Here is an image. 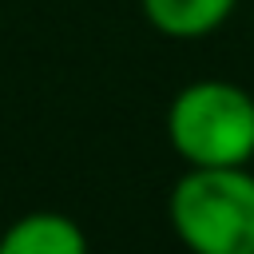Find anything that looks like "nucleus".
I'll return each instance as SVG.
<instances>
[{"label":"nucleus","instance_id":"obj_4","mask_svg":"<svg viewBox=\"0 0 254 254\" xmlns=\"http://www.w3.org/2000/svg\"><path fill=\"white\" fill-rule=\"evenodd\" d=\"M155 32L171 40H202L222 28L238 0H139Z\"/></svg>","mask_w":254,"mask_h":254},{"label":"nucleus","instance_id":"obj_1","mask_svg":"<svg viewBox=\"0 0 254 254\" xmlns=\"http://www.w3.org/2000/svg\"><path fill=\"white\" fill-rule=\"evenodd\" d=\"M171 226L190 254H254V175L187 167L171 190Z\"/></svg>","mask_w":254,"mask_h":254},{"label":"nucleus","instance_id":"obj_2","mask_svg":"<svg viewBox=\"0 0 254 254\" xmlns=\"http://www.w3.org/2000/svg\"><path fill=\"white\" fill-rule=\"evenodd\" d=\"M167 139L187 167H246L254 159V95L226 79L187 83L167 107Z\"/></svg>","mask_w":254,"mask_h":254},{"label":"nucleus","instance_id":"obj_3","mask_svg":"<svg viewBox=\"0 0 254 254\" xmlns=\"http://www.w3.org/2000/svg\"><path fill=\"white\" fill-rule=\"evenodd\" d=\"M0 254H87V238L75 218L32 210L0 234Z\"/></svg>","mask_w":254,"mask_h":254}]
</instances>
